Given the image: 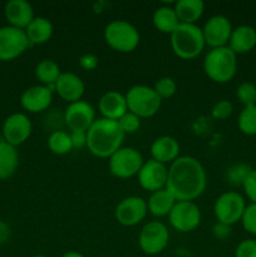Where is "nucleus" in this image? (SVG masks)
Masks as SVG:
<instances>
[{"label":"nucleus","mask_w":256,"mask_h":257,"mask_svg":"<svg viewBox=\"0 0 256 257\" xmlns=\"http://www.w3.org/2000/svg\"><path fill=\"white\" fill-rule=\"evenodd\" d=\"M29 47L25 30L10 25L0 28V62L17 59Z\"/></svg>","instance_id":"9d476101"},{"label":"nucleus","mask_w":256,"mask_h":257,"mask_svg":"<svg viewBox=\"0 0 256 257\" xmlns=\"http://www.w3.org/2000/svg\"><path fill=\"white\" fill-rule=\"evenodd\" d=\"M232 29V24L225 15L211 17L202 28V34L206 45L211 47V49L227 47Z\"/></svg>","instance_id":"ddd939ff"},{"label":"nucleus","mask_w":256,"mask_h":257,"mask_svg":"<svg viewBox=\"0 0 256 257\" xmlns=\"http://www.w3.org/2000/svg\"><path fill=\"white\" fill-rule=\"evenodd\" d=\"M238 130L246 136H256V104L243 107L238 114Z\"/></svg>","instance_id":"c756f323"},{"label":"nucleus","mask_w":256,"mask_h":257,"mask_svg":"<svg viewBox=\"0 0 256 257\" xmlns=\"http://www.w3.org/2000/svg\"><path fill=\"white\" fill-rule=\"evenodd\" d=\"M53 32H54V28H53L52 22L44 17H35L25 29V34L30 45H39L49 42Z\"/></svg>","instance_id":"b1692460"},{"label":"nucleus","mask_w":256,"mask_h":257,"mask_svg":"<svg viewBox=\"0 0 256 257\" xmlns=\"http://www.w3.org/2000/svg\"><path fill=\"white\" fill-rule=\"evenodd\" d=\"M63 118H64V123L69 128L70 132L73 131L87 132L90 125L97 119L94 108L85 100H78V102L68 104Z\"/></svg>","instance_id":"4468645a"},{"label":"nucleus","mask_w":256,"mask_h":257,"mask_svg":"<svg viewBox=\"0 0 256 257\" xmlns=\"http://www.w3.org/2000/svg\"><path fill=\"white\" fill-rule=\"evenodd\" d=\"M60 74H62V72H60L59 65L52 59L40 60L37 67H35V77H37V79L42 83V85L49 87L53 92H54V85L57 80L59 79Z\"/></svg>","instance_id":"cd10ccee"},{"label":"nucleus","mask_w":256,"mask_h":257,"mask_svg":"<svg viewBox=\"0 0 256 257\" xmlns=\"http://www.w3.org/2000/svg\"><path fill=\"white\" fill-rule=\"evenodd\" d=\"M32 257H45L44 255H34V256H32Z\"/></svg>","instance_id":"c03bdc74"},{"label":"nucleus","mask_w":256,"mask_h":257,"mask_svg":"<svg viewBox=\"0 0 256 257\" xmlns=\"http://www.w3.org/2000/svg\"><path fill=\"white\" fill-rule=\"evenodd\" d=\"M4 14L10 27L18 29H27L28 25L34 19L33 7L25 0H10L5 4Z\"/></svg>","instance_id":"6ab92c4d"},{"label":"nucleus","mask_w":256,"mask_h":257,"mask_svg":"<svg viewBox=\"0 0 256 257\" xmlns=\"http://www.w3.org/2000/svg\"><path fill=\"white\" fill-rule=\"evenodd\" d=\"M213 231H215V235L217 236L218 238H225L230 235V226L217 222V225L215 226Z\"/></svg>","instance_id":"79ce46f5"},{"label":"nucleus","mask_w":256,"mask_h":257,"mask_svg":"<svg viewBox=\"0 0 256 257\" xmlns=\"http://www.w3.org/2000/svg\"><path fill=\"white\" fill-rule=\"evenodd\" d=\"M124 133L117 120L98 118L87 131V148L99 158H109L122 147Z\"/></svg>","instance_id":"f03ea898"},{"label":"nucleus","mask_w":256,"mask_h":257,"mask_svg":"<svg viewBox=\"0 0 256 257\" xmlns=\"http://www.w3.org/2000/svg\"><path fill=\"white\" fill-rule=\"evenodd\" d=\"M170 223L178 232H191L201 223V211L193 201H177L168 215Z\"/></svg>","instance_id":"9b49d317"},{"label":"nucleus","mask_w":256,"mask_h":257,"mask_svg":"<svg viewBox=\"0 0 256 257\" xmlns=\"http://www.w3.org/2000/svg\"><path fill=\"white\" fill-rule=\"evenodd\" d=\"M117 122L124 135H127V133L137 132L141 127V118L137 117V115L133 114V113L131 112L125 113V114L123 115V117H120Z\"/></svg>","instance_id":"f704fd0d"},{"label":"nucleus","mask_w":256,"mask_h":257,"mask_svg":"<svg viewBox=\"0 0 256 257\" xmlns=\"http://www.w3.org/2000/svg\"><path fill=\"white\" fill-rule=\"evenodd\" d=\"M53 100V90L45 85H34L23 92L20 104L30 113L44 112L50 107Z\"/></svg>","instance_id":"f3484780"},{"label":"nucleus","mask_w":256,"mask_h":257,"mask_svg":"<svg viewBox=\"0 0 256 257\" xmlns=\"http://www.w3.org/2000/svg\"><path fill=\"white\" fill-rule=\"evenodd\" d=\"M236 97L243 107L256 104V85L251 82H243L236 88Z\"/></svg>","instance_id":"2f4dec72"},{"label":"nucleus","mask_w":256,"mask_h":257,"mask_svg":"<svg viewBox=\"0 0 256 257\" xmlns=\"http://www.w3.org/2000/svg\"><path fill=\"white\" fill-rule=\"evenodd\" d=\"M232 112H233L232 103H231L230 100H226V99L218 100L217 103H215V105L212 107V110H211L212 117L218 120L227 119V118L232 114Z\"/></svg>","instance_id":"c9c22d12"},{"label":"nucleus","mask_w":256,"mask_h":257,"mask_svg":"<svg viewBox=\"0 0 256 257\" xmlns=\"http://www.w3.org/2000/svg\"><path fill=\"white\" fill-rule=\"evenodd\" d=\"M235 257H256V240L246 238L237 245Z\"/></svg>","instance_id":"e433bc0d"},{"label":"nucleus","mask_w":256,"mask_h":257,"mask_svg":"<svg viewBox=\"0 0 256 257\" xmlns=\"http://www.w3.org/2000/svg\"><path fill=\"white\" fill-rule=\"evenodd\" d=\"M54 90L65 102L74 103L82 100L84 94V82L78 74L72 72H64L60 74L59 79L54 85Z\"/></svg>","instance_id":"a211bd4d"},{"label":"nucleus","mask_w":256,"mask_h":257,"mask_svg":"<svg viewBox=\"0 0 256 257\" xmlns=\"http://www.w3.org/2000/svg\"><path fill=\"white\" fill-rule=\"evenodd\" d=\"M207 185L203 166L191 156H180L168 168L166 188L176 201H193L200 197Z\"/></svg>","instance_id":"f257e3e1"},{"label":"nucleus","mask_w":256,"mask_h":257,"mask_svg":"<svg viewBox=\"0 0 256 257\" xmlns=\"http://www.w3.org/2000/svg\"><path fill=\"white\" fill-rule=\"evenodd\" d=\"M246 206L247 205L242 195L235 191H227L218 196L216 200L213 205V213L217 218V222L232 226L241 221Z\"/></svg>","instance_id":"0eeeda50"},{"label":"nucleus","mask_w":256,"mask_h":257,"mask_svg":"<svg viewBox=\"0 0 256 257\" xmlns=\"http://www.w3.org/2000/svg\"><path fill=\"white\" fill-rule=\"evenodd\" d=\"M205 45L202 28L196 24L180 23L171 34V48L181 59H195L202 53Z\"/></svg>","instance_id":"7ed1b4c3"},{"label":"nucleus","mask_w":256,"mask_h":257,"mask_svg":"<svg viewBox=\"0 0 256 257\" xmlns=\"http://www.w3.org/2000/svg\"><path fill=\"white\" fill-rule=\"evenodd\" d=\"M10 238V227L7 222L0 220V245L7 242Z\"/></svg>","instance_id":"a19ab883"},{"label":"nucleus","mask_w":256,"mask_h":257,"mask_svg":"<svg viewBox=\"0 0 256 257\" xmlns=\"http://www.w3.org/2000/svg\"><path fill=\"white\" fill-rule=\"evenodd\" d=\"M241 223L246 232L256 236V203H250L246 206L241 217Z\"/></svg>","instance_id":"72a5a7b5"},{"label":"nucleus","mask_w":256,"mask_h":257,"mask_svg":"<svg viewBox=\"0 0 256 257\" xmlns=\"http://www.w3.org/2000/svg\"><path fill=\"white\" fill-rule=\"evenodd\" d=\"M128 112L140 118H150L160 110L162 99L157 95L155 89L148 85H133L125 93Z\"/></svg>","instance_id":"39448f33"},{"label":"nucleus","mask_w":256,"mask_h":257,"mask_svg":"<svg viewBox=\"0 0 256 257\" xmlns=\"http://www.w3.org/2000/svg\"><path fill=\"white\" fill-rule=\"evenodd\" d=\"M33 125L29 117L24 113H14L10 114L3 124V138L9 145L18 147L27 142L32 135Z\"/></svg>","instance_id":"2eb2a0df"},{"label":"nucleus","mask_w":256,"mask_h":257,"mask_svg":"<svg viewBox=\"0 0 256 257\" xmlns=\"http://www.w3.org/2000/svg\"><path fill=\"white\" fill-rule=\"evenodd\" d=\"M143 157L136 148L120 147L108 161L109 171L117 178H131L137 176L143 165Z\"/></svg>","instance_id":"6e6552de"},{"label":"nucleus","mask_w":256,"mask_h":257,"mask_svg":"<svg viewBox=\"0 0 256 257\" xmlns=\"http://www.w3.org/2000/svg\"><path fill=\"white\" fill-rule=\"evenodd\" d=\"M70 140H72L73 148H83L87 147V132L82 131H73L69 133Z\"/></svg>","instance_id":"ea45409f"},{"label":"nucleus","mask_w":256,"mask_h":257,"mask_svg":"<svg viewBox=\"0 0 256 257\" xmlns=\"http://www.w3.org/2000/svg\"><path fill=\"white\" fill-rule=\"evenodd\" d=\"M140 32L125 20H113L104 28V40L112 49L131 53L140 44Z\"/></svg>","instance_id":"423d86ee"},{"label":"nucleus","mask_w":256,"mask_h":257,"mask_svg":"<svg viewBox=\"0 0 256 257\" xmlns=\"http://www.w3.org/2000/svg\"><path fill=\"white\" fill-rule=\"evenodd\" d=\"M173 9L180 23L196 24L205 12V3L202 0H178Z\"/></svg>","instance_id":"a878e982"},{"label":"nucleus","mask_w":256,"mask_h":257,"mask_svg":"<svg viewBox=\"0 0 256 257\" xmlns=\"http://www.w3.org/2000/svg\"><path fill=\"white\" fill-rule=\"evenodd\" d=\"M152 22L158 32L170 35L180 24V20H178L175 9L172 7H168V5H161L155 10Z\"/></svg>","instance_id":"bb28decb"},{"label":"nucleus","mask_w":256,"mask_h":257,"mask_svg":"<svg viewBox=\"0 0 256 257\" xmlns=\"http://www.w3.org/2000/svg\"><path fill=\"white\" fill-rule=\"evenodd\" d=\"M48 147L54 155H67L73 150L70 135L60 130L53 131L49 137H48Z\"/></svg>","instance_id":"c85d7f7f"},{"label":"nucleus","mask_w":256,"mask_h":257,"mask_svg":"<svg viewBox=\"0 0 256 257\" xmlns=\"http://www.w3.org/2000/svg\"><path fill=\"white\" fill-rule=\"evenodd\" d=\"M251 171L252 168L250 166L245 165V163H236V165L231 166L226 172L227 182L232 186H243Z\"/></svg>","instance_id":"7c9ffc66"},{"label":"nucleus","mask_w":256,"mask_h":257,"mask_svg":"<svg viewBox=\"0 0 256 257\" xmlns=\"http://www.w3.org/2000/svg\"><path fill=\"white\" fill-rule=\"evenodd\" d=\"M152 160L167 165L172 163L180 157V145L177 140L171 136H162L155 140L151 145Z\"/></svg>","instance_id":"4be33fe9"},{"label":"nucleus","mask_w":256,"mask_h":257,"mask_svg":"<svg viewBox=\"0 0 256 257\" xmlns=\"http://www.w3.org/2000/svg\"><path fill=\"white\" fill-rule=\"evenodd\" d=\"M203 70L215 83H228L237 72V55L228 47L211 49L203 59Z\"/></svg>","instance_id":"20e7f679"},{"label":"nucleus","mask_w":256,"mask_h":257,"mask_svg":"<svg viewBox=\"0 0 256 257\" xmlns=\"http://www.w3.org/2000/svg\"><path fill=\"white\" fill-rule=\"evenodd\" d=\"M176 198L167 188H162L156 192L151 193L150 198L147 201V207L151 215L156 217H165L170 215L173 206L176 205Z\"/></svg>","instance_id":"5701e85b"},{"label":"nucleus","mask_w":256,"mask_h":257,"mask_svg":"<svg viewBox=\"0 0 256 257\" xmlns=\"http://www.w3.org/2000/svg\"><path fill=\"white\" fill-rule=\"evenodd\" d=\"M98 109L102 114V118L118 120L128 112L125 97L115 90H109L100 97L98 102Z\"/></svg>","instance_id":"aec40b11"},{"label":"nucleus","mask_w":256,"mask_h":257,"mask_svg":"<svg viewBox=\"0 0 256 257\" xmlns=\"http://www.w3.org/2000/svg\"><path fill=\"white\" fill-rule=\"evenodd\" d=\"M98 63L99 59L94 54H84L79 58V65L85 70H94L98 67Z\"/></svg>","instance_id":"58836bf2"},{"label":"nucleus","mask_w":256,"mask_h":257,"mask_svg":"<svg viewBox=\"0 0 256 257\" xmlns=\"http://www.w3.org/2000/svg\"><path fill=\"white\" fill-rule=\"evenodd\" d=\"M19 165V153L17 147L5 142L0 136V180H8L17 171Z\"/></svg>","instance_id":"393cba45"},{"label":"nucleus","mask_w":256,"mask_h":257,"mask_svg":"<svg viewBox=\"0 0 256 257\" xmlns=\"http://www.w3.org/2000/svg\"><path fill=\"white\" fill-rule=\"evenodd\" d=\"M62 257H84V256H83L80 252H78V251H68V252H65Z\"/></svg>","instance_id":"37998d69"},{"label":"nucleus","mask_w":256,"mask_h":257,"mask_svg":"<svg viewBox=\"0 0 256 257\" xmlns=\"http://www.w3.org/2000/svg\"><path fill=\"white\" fill-rule=\"evenodd\" d=\"M242 187L246 197L251 201V203H256V168H252Z\"/></svg>","instance_id":"4c0bfd02"},{"label":"nucleus","mask_w":256,"mask_h":257,"mask_svg":"<svg viewBox=\"0 0 256 257\" xmlns=\"http://www.w3.org/2000/svg\"><path fill=\"white\" fill-rule=\"evenodd\" d=\"M153 89H155V92L157 93L161 99H168V98L173 97L176 94L177 84L171 77H162L155 83Z\"/></svg>","instance_id":"473e14b6"},{"label":"nucleus","mask_w":256,"mask_h":257,"mask_svg":"<svg viewBox=\"0 0 256 257\" xmlns=\"http://www.w3.org/2000/svg\"><path fill=\"white\" fill-rule=\"evenodd\" d=\"M138 183L143 190L148 192H156L158 190L166 188L168 178V168L163 163L155 160H148L143 162L140 172H138Z\"/></svg>","instance_id":"dca6fc26"},{"label":"nucleus","mask_w":256,"mask_h":257,"mask_svg":"<svg viewBox=\"0 0 256 257\" xmlns=\"http://www.w3.org/2000/svg\"><path fill=\"white\" fill-rule=\"evenodd\" d=\"M170 232L165 223L160 221L147 222L141 230L138 236L140 247L146 255H158L162 252L168 245Z\"/></svg>","instance_id":"1a4fd4ad"},{"label":"nucleus","mask_w":256,"mask_h":257,"mask_svg":"<svg viewBox=\"0 0 256 257\" xmlns=\"http://www.w3.org/2000/svg\"><path fill=\"white\" fill-rule=\"evenodd\" d=\"M227 47L236 55L251 52L256 47V29L246 24L233 28Z\"/></svg>","instance_id":"412c9836"},{"label":"nucleus","mask_w":256,"mask_h":257,"mask_svg":"<svg viewBox=\"0 0 256 257\" xmlns=\"http://www.w3.org/2000/svg\"><path fill=\"white\" fill-rule=\"evenodd\" d=\"M148 212L147 201L138 196H130L119 201L114 210V217L119 225L132 227L145 220Z\"/></svg>","instance_id":"f8f14e48"}]
</instances>
